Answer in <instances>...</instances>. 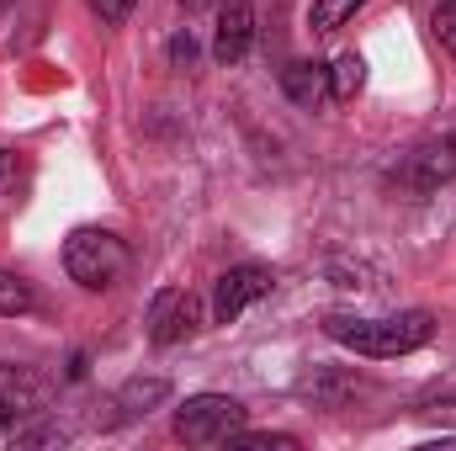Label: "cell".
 <instances>
[{"instance_id": "cell-1", "label": "cell", "mask_w": 456, "mask_h": 451, "mask_svg": "<svg viewBox=\"0 0 456 451\" xmlns=\"http://www.w3.org/2000/svg\"><path fill=\"white\" fill-rule=\"evenodd\" d=\"M324 335L355 350V356H371V361H387V356H409L419 345L436 340V319L425 308H409V314H387V319H355V314H330L324 319Z\"/></svg>"}, {"instance_id": "cell-2", "label": "cell", "mask_w": 456, "mask_h": 451, "mask_svg": "<svg viewBox=\"0 0 456 451\" xmlns=\"http://www.w3.org/2000/svg\"><path fill=\"white\" fill-rule=\"evenodd\" d=\"M127 266H133V255H127V244L117 239L112 228H75V234L64 239V271H69V282H80L86 292L117 287V282L127 276Z\"/></svg>"}, {"instance_id": "cell-3", "label": "cell", "mask_w": 456, "mask_h": 451, "mask_svg": "<svg viewBox=\"0 0 456 451\" xmlns=\"http://www.w3.org/2000/svg\"><path fill=\"white\" fill-rule=\"evenodd\" d=\"M244 404L228 393H197L175 409V436L186 447H228V436L244 430Z\"/></svg>"}, {"instance_id": "cell-4", "label": "cell", "mask_w": 456, "mask_h": 451, "mask_svg": "<svg viewBox=\"0 0 456 451\" xmlns=\"http://www.w3.org/2000/svg\"><path fill=\"white\" fill-rule=\"evenodd\" d=\"M271 287H276V271H271V266H255V260L228 266L224 276H218V287H213V319H218V324H233V319H239L249 303H260Z\"/></svg>"}, {"instance_id": "cell-5", "label": "cell", "mask_w": 456, "mask_h": 451, "mask_svg": "<svg viewBox=\"0 0 456 451\" xmlns=\"http://www.w3.org/2000/svg\"><path fill=\"white\" fill-rule=\"evenodd\" d=\"M43 404H48V377H37L32 366L0 361V425H16V420L37 414Z\"/></svg>"}, {"instance_id": "cell-6", "label": "cell", "mask_w": 456, "mask_h": 451, "mask_svg": "<svg viewBox=\"0 0 456 451\" xmlns=\"http://www.w3.org/2000/svg\"><path fill=\"white\" fill-rule=\"evenodd\" d=\"M191 330H197V298L186 287L154 292V303H149V340L154 345H175V340H186Z\"/></svg>"}, {"instance_id": "cell-7", "label": "cell", "mask_w": 456, "mask_h": 451, "mask_svg": "<svg viewBox=\"0 0 456 451\" xmlns=\"http://www.w3.org/2000/svg\"><path fill=\"white\" fill-rule=\"evenodd\" d=\"M403 181H409L414 192H436V186L456 181V133H441V138L419 144V149L409 154V165H403Z\"/></svg>"}, {"instance_id": "cell-8", "label": "cell", "mask_w": 456, "mask_h": 451, "mask_svg": "<svg viewBox=\"0 0 456 451\" xmlns=\"http://www.w3.org/2000/svg\"><path fill=\"white\" fill-rule=\"evenodd\" d=\"M255 43V5L249 0H224L218 11V32H213V59L218 64H239Z\"/></svg>"}, {"instance_id": "cell-9", "label": "cell", "mask_w": 456, "mask_h": 451, "mask_svg": "<svg viewBox=\"0 0 456 451\" xmlns=\"http://www.w3.org/2000/svg\"><path fill=\"white\" fill-rule=\"evenodd\" d=\"M281 91H287L297 107H319V102L330 96V70L314 64V59H292V64L281 70Z\"/></svg>"}, {"instance_id": "cell-10", "label": "cell", "mask_w": 456, "mask_h": 451, "mask_svg": "<svg viewBox=\"0 0 456 451\" xmlns=\"http://www.w3.org/2000/svg\"><path fill=\"white\" fill-rule=\"evenodd\" d=\"M27 186H32V165H27L21 154H11V149H0V218H11V213L21 208V197H27Z\"/></svg>"}, {"instance_id": "cell-11", "label": "cell", "mask_w": 456, "mask_h": 451, "mask_svg": "<svg viewBox=\"0 0 456 451\" xmlns=\"http://www.w3.org/2000/svg\"><path fill=\"white\" fill-rule=\"evenodd\" d=\"M165 398H170V382H165V377H133V382H122L117 409H122V414H149V409H159Z\"/></svg>"}, {"instance_id": "cell-12", "label": "cell", "mask_w": 456, "mask_h": 451, "mask_svg": "<svg viewBox=\"0 0 456 451\" xmlns=\"http://www.w3.org/2000/svg\"><path fill=\"white\" fill-rule=\"evenodd\" d=\"M366 86V59L361 53H340L330 64V102H355Z\"/></svg>"}, {"instance_id": "cell-13", "label": "cell", "mask_w": 456, "mask_h": 451, "mask_svg": "<svg viewBox=\"0 0 456 451\" xmlns=\"http://www.w3.org/2000/svg\"><path fill=\"white\" fill-rule=\"evenodd\" d=\"M32 308H37L32 282H27V276H16V271H0V314H5V319H16V314H32Z\"/></svg>"}, {"instance_id": "cell-14", "label": "cell", "mask_w": 456, "mask_h": 451, "mask_svg": "<svg viewBox=\"0 0 456 451\" xmlns=\"http://www.w3.org/2000/svg\"><path fill=\"white\" fill-rule=\"evenodd\" d=\"M228 447H239V451H297V436H271V430H239V436H228Z\"/></svg>"}, {"instance_id": "cell-15", "label": "cell", "mask_w": 456, "mask_h": 451, "mask_svg": "<svg viewBox=\"0 0 456 451\" xmlns=\"http://www.w3.org/2000/svg\"><path fill=\"white\" fill-rule=\"evenodd\" d=\"M355 5H361V0H314V32H335V27H345V21L355 16Z\"/></svg>"}, {"instance_id": "cell-16", "label": "cell", "mask_w": 456, "mask_h": 451, "mask_svg": "<svg viewBox=\"0 0 456 451\" xmlns=\"http://www.w3.org/2000/svg\"><path fill=\"white\" fill-rule=\"evenodd\" d=\"M191 59H197V37H191V32H175V37H170V64H175V70H191Z\"/></svg>"}, {"instance_id": "cell-17", "label": "cell", "mask_w": 456, "mask_h": 451, "mask_svg": "<svg viewBox=\"0 0 456 451\" xmlns=\"http://www.w3.org/2000/svg\"><path fill=\"white\" fill-rule=\"evenodd\" d=\"M436 37L446 43V53L456 59V5H441L436 11Z\"/></svg>"}, {"instance_id": "cell-18", "label": "cell", "mask_w": 456, "mask_h": 451, "mask_svg": "<svg viewBox=\"0 0 456 451\" xmlns=\"http://www.w3.org/2000/svg\"><path fill=\"white\" fill-rule=\"evenodd\" d=\"M96 11H102V21H127L133 0H96Z\"/></svg>"}, {"instance_id": "cell-19", "label": "cell", "mask_w": 456, "mask_h": 451, "mask_svg": "<svg viewBox=\"0 0 456 451\" xmlns=\"http://www.w3.org/2000/svg\"><path fill=\"white\" fill-rule=\"evenodd\" d=\"M425 414H436V420H456V398H446V404H430Z\"/></svg>"}, {"instance_id": "cell-20", "label": "cell", "mask_w": 456, "mask_h": 451, "mask_svg": "<svg viewBox=\"0 0 456 451\" xmlns=\"http://www.w3.org/2000/svg\"><path fill=\"white\" fill-rule=\"evenodd\" d=\"M181 5H186V11H202V5H213V0H181Z\"/></svg>"}, {"instance_id": "cell-21", "label": "cell", "mask_w": 456, "mask_h": 451, "mask_svg": "<svg viewBox=\"0 0 456 451\" xmlns=\"http://www.w3.org/2000/svg\"><path fill=\"white\" fill-rule=\"evenodd\" d=\"M441 5H456V0H441Z\"/></svg>"}]
</instances>
